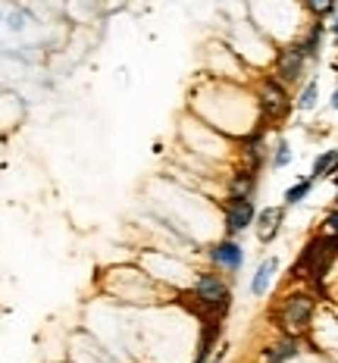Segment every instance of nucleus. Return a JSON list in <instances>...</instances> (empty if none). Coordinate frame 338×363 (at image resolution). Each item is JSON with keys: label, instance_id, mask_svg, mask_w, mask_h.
Masks as SVG:
<instances>
[{"label": "nucleus", "instance_id": "nucleus-1", "mask_svg": "<svg viewBox=\"0 0 338 363\" xmlns=\"http://www.w3.org/2000/svg\"><path fill=\"white\" fill-rule=\"evenodd\" d=\"M313 310H317V301H313L310 294H285L273 310V320L288 338H300L310 329Z\"/></svg>", "mask_w": 338, "mask_h": 363}, {"label": "nucleus", "instance_id": "nucleus-2", "mask_svg": "<svg viewBox=\"0 0 338 363\" xmlns=\"http://www.w3.org/2000/svg\"><path fill=\"white\" fill-rule=\"evenodd\" d=\"M229 301H232L229 289H225V282L220 276H213V272H204L191 291V304L204 320H222L225 310H229Z\"/></svg>", "mask_w": 338, "mask_h": 363}, {"label": "nucleus", "instance_id": "nucleus-3", "mask_svg": "<svg viewBox=\"0 0 338 363\" xmlns=\"http://www.w3.org/2000/svg\"><path fill=\"white\" fill-rule=\"evenodd\" d=\"M335 257H338V238H332V235H320V238L307 241V247L300 251L298 272L310 276L313 282H322V276L329 272V267H332Z\"/></svg>", "mask_w": 338, "mask_h": 363}, {"label": "nucleus", "instance_id": "nucleus-4", "mask_svg": "<svg viewBox=\"0 0 338 363\" xmlns=\"http://www.w3.org/2000/svg\"><path fill=\"white\" fill-rule=\"evenodd\" d=\"M260 110L266 116V123H279L288 116L291 110V97L279 79H263L260 82Z\"/></svg>", "mask_w": 338, "mask_h": 363}, {"label": "nucleus", "instance_id": "nucleus-5", "mask_svg": "<svg viewBox=\"0 0 338 363\" xmlns=\"http://www.w3.org/2000/svg\"><path fill=\"white\" fill-rule=\"evenodd\" d=\"M304 63H307V54L300 44H291V48H282L279 57H276V79L282 82H298V75L304 72Z\"/></svg>", "mask_w": 338, "mask_h": 363}, {"label": "nucleus", "instance_id": "nucleus-6", "mask_svg": "<svg viewBox=\"0 0 338 363\" xmlns=\"http://www.w3.org/2000/svg\"><path fill=\"white\" fill-rule=\"evenodd\" d=\"M251 219H254V203L251 201L229 198V203H225V229H229V235L244 232L247 225H251Z\"/></svg>", "mask_w": 338, "mask_h": 363}, {"label": "nucleus", "instance_id": "nucleus-7", "mask_svg": "<svg viewBox=\"0 0 338 363\" xmlns=\"http://www.w3.org/2000/svg\"><path fill=\"white\" fill-rule=\"evenodd\" d=\"M210 257H213V263H220V267H225V269H238L244 263V251L229 238L220 241V245L210 251Z\"/></svg>", "mask_w": 338, "mask_h": 363}, {"label": "nucleus", "instance_id": "nucleus-8", "mask_svg": "<svg viewBox=\"0 0 338 363\" xmlns=\"http://www.w3.org/2000/svg\"><path fill=\"white\" fill-rule=\"evenodd\" d=\"M282 216H285L282 207H266V210H263V213L257 216V235H260V241H273L276 235H279Z\"/></svg>", "mask_w": 338, "mask_h": 363}, {"label": "nucleus", "instance_id": "nucleus-9", "mask_svg": "<svg viewBox=\"0 0 338 363\" xmlns=\"http://www.w3.org/2000/svg\"><path fill=\"white\" fill-rule=\"evenodd\" d=\"M216 335H220V320H204V335H201V345H198V363H207Z\"/></svg>", "mask_w": 338, "mask_h": 363}, {"label": "nucleus", "instance_id": "nucleus-10", "mask_svg": "<svg viewBox=\"0 0 338 363\" xmlns=\"http://www.w3.org/2000/svg\"><path fill=\"white\" fill-rule=\"evenodd\" d=\"M276 267H279V263H276V257H269V260H263L260 267H257V276H254V282H251V291H254V294H263V291H266V285L273 282Z\"/></svg>", "mask_w": 338, "mask_h": 363}, {"label": "nucleus", "instance_id": "nucleus-11", "mask_svg": "<svg viewBox=\"0 0 338 363\" xmlns=\"http://www.w3.org/2000/svg\"><path fill=\"white\" fill-rule=\"evenodd\" d=\"M338 169V150H326V154L317 157V163H313V182L322 179V176H332V172Z\"/></svg>", "mask_w": 338, "mask_h": 363}, {"label": "nucleus", "instance_id": "nucleus-12", "mask_svg": "<svg viewBox=\"0 0 338 363\" xmlns=\"http://www.w3.org/2000/svg\"><path fill=\"white\" fill-rule=\"evenodd\" d=\"M295 354H298V338H288V335H285L282 342H276L273 347H269V363H282V360L295 357Z\"/></svg>", "mask_w": 338, "mask_h": 363}, {"label": "nucleus", "instance_id": "nucleus-13", "mask_svg": "<svg viewBox=\"0 0 338 363\" xmlns=\"http://www.w3.org/2000/svg\"><path fill=\"white\" fill-rule=\"evenodd\" d=\"M310 188H313V179H304V182H298V185H291L288 191H285V207H291V203H300L310 194Z\"/></svg>", "mask_w": 338, "mask_h": 363}, {"label": "nucleus", "instance_id": "nucleus-14", "mask_svg": "<svg viewBox=\"0 0 338 363\" xmlns=\"http://www.w3.org/2000/svg\"><path fill=\"white\" fill-rule=\"evenodd\" d=\"M320 35H322V22H317V26L310 28V35L300 41V48H304V54H307V60H310L313 54H317V48H320Z\"/></svg>", "mask_w": 338, "mask_h": 363}, {"label": "nucleus", "instance_id": "nucleus-15", "mask_svg": "<svg viewBox=\"0 0 338 363\" xmlns=\"http://www.w3.org/2000/svg\"><path fill=\"white\" fill-rule=\"evenodd\" d=\"M317 79H310V82H307V85H304V91H300V97H298V107L300 110H310L313 107V104H317Z\"/></svg>", "mask_w": 338, "mask_h": 363}, {"label": "nucleus", "instance_id": "nucleus-16", "mask_svg": "<svg viewBox=\"0 0 338 363\" xmlns=\"http://www.w3.org/2000/svg\"><path fill=\"white\" fill-rule=\"evenodd\" d=\"M322 229H326V235L338 238V210H335V213H329L326 219H322Z\"/></svg>", "mask_w": 338, "mask_h": 363}, {"label": "nucleus", "instance_id": "nucleus-17", "mask_svg": "<svg viewBox=\"0 0 338 363\" xmlns=\"http://www.w3.org/2000/svg\"><path fill=\"white\" fill-rule=\"evenodd\" d=\"M276 166H285V163H288V145H279V147H276V160H273Z\"/></svg>", "mask_w": 338, "mask_h": 363}, {"label": "nucleus", "instance_id": "nucleus-18", "mask_svg": "<svg viewBox=\"0 0 338 363\" xmlns=\"http://www.w3.org/2000/svg\"><path fill=\"white\" fill-rule=\"evenodd\" d=\"M332 107L338 110V91H335V94H332Z\"/></svg>", "mask_w": 338, "mask_h": 363}, {"label": "nucleus", "instance_id": "nucleus-19", "mask_svg": "<svg viewBox=\"0 0 338 363\" xmlns=\"http://www.w3.org/2000/svg\"><path fill=\"white\" fill-rule=\"evenodd\" d=\"M210 363H222V354H216V360H210Z\"/></svg>", "mask_w": 338, "mask_h": 363}]
</instances>
